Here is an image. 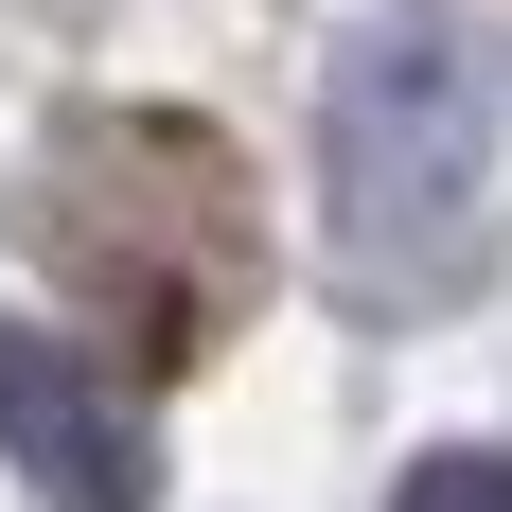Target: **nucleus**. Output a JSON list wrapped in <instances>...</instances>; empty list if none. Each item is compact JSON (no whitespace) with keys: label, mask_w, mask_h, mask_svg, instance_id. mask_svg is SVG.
Masks as SVG:
<instances>
[{"label":"nucleus","mask_w":512,"mask_h":512,"mask_svg":"<svg viewBox=\"0 0 512 512\" xmlns=\"http://www.w3.org/2000/svg\"><path fill=\"white\" fill-rule=\"evenodd\" d=\"M495 124H512V53L477 36L460 0H389V18L336 53V106H318V195H336L354 283H389V301L477 283Z\"/></svg>","instance_id":"obj_1"},{"label":"nucleus","mask_w":512,"mask_h":512,"mask_svg":"<svg viewBox=\"0 0 512 512\" xmlns=\"http://www.w3.org/2000/svg\"><path fill=\"white\" fill-rule=\"evenodd\" d=\"M389 512H512V460H495V442H442V460H407Z\"/></svg>","instance_id":"obj_3"},{"label":"nucleus","mask_w":512,"mask_h":512,"mask_svg":"<svg viewBox=\"0 0 512 512\" xmlns=\"http://www.w3.org/2000/svg\"><path fill=\"white\" fill-rule=\"evenodd\" d=\"M0 460L36 477L53 512H142L159 495V424L124 407V371H89L71 336H18L0 318Z\"/></svg>","instance_id":"obj_2"}]
</instances>
